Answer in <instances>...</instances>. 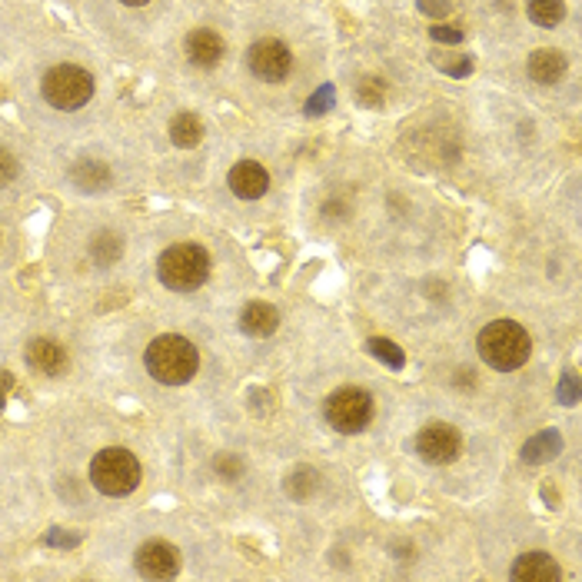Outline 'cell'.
Instances as JSON below:
<instances>
[{
  "instance_id": "83f0119b",
  "label": "cell",
  "mask_w": 582,
  "mask_h": 582,
  "mask_svg": "<svg viewBox=\"0 0 582 582\" xmlns=\"http://www.w3.org/2000/svg\"><path fill=\"white\" fill-rule=\"evenodd\" d=\"M47 543L50 546H77L80 543V536H67V529H50V536H47Z\"/></svg>"
},
{
  "instance_id": "4fadbf2b",
  "label": "cell",
  "mask_w": 582,
  "mask_h": 582,
  "mask_svg": "<svg viewBox=\"0 0 582 582\" xmlns=\"http://www.w3.org/2000/svg\"><path fill=\"white\" fill-rule=\"evenodd\" d=\"M223 37L213 34V30H193L187 37V60L193 67H217L223 60Z\"/></svg>"
},
{
  "instance_id": "5bb4252c",
  "label": "cell",
  "mask_w": 582,
  "mask_h": 582,
  "mask_svg": "<svg viewBox=\"0 0 582 582\" xmlns=\"http://www.w3.org/2000/svg\"><path fill=\"white\" fill-rule=\"evenodd\" d=\"M277 326H280V313H277V306H270V303H250L247 310L240 313V330L247 336H257V340L277 333Z\"/></svg>"
},
{
  "instance_id": "7a4b0ae2",
  "label": "cell",
  "mask_w": 582,
  "mask_h": 582,
  "mask_svg": "<svg viewBox=\"0 0 582 582\" xmlns=\"http://www.w3.org/2000/svg\"><path fill=\"white\" fill-rule=\"evenodd\" d=\"M529 353H533V340L516 320H496L479 333V356L499 373L519 370Z\"/></svg>"
},
{
  "instance_id": "3957f363",
  "label": "cell",
  "mask_w": 582,
  "mask_h": 582,
  "mask_svg": "<svg viewBox=\"0 0 582 582\" xmlns=\"http://www.w3.org/2000/svg\"><path fill=\"white\" fill-rule=\"evenodd\" d=\"M157 277L173 293H190L207 283L210 277V253L197 243H177L163 250L157 263Z\"/></svg>"
},
{
  "instance_id": "f1b7e54d",
  "label": "cell",
  "mask_w": 582,
  "mask_h": 582,
  "mask_svg": "<svg viewBox=\"0 0 582 582\" xmlns=\"http://www.w3.org/2000/svg\"><path fill=\"white\" fill-rule=\"evenodd\" d=\"M433 37H436V40H449V44H456V40L463 37V34H459L456 27H449V24H439V27H433Z\"/></svg>"
},
{
  "instance_id": "cb8c5ba5",
  "label": "cell",
  "mask_w": 582,
  "mask_h": 582,
  "mask_svg": "<svg viewBox=\"0 0 582 582\" xmlns=\"http://www.w3.org/2000/svg\"><path fill=\"white\" fill-rule=\"evenodd\" d=\"M556 396H559V403L573 406V403L579 400V376H576V373H566V376H563V383H559Z\"/></svg>"
},
{
  "instance_id": "6da1fadb",
  "label": "cell",
  "mask_w": 582,
  "mask_h": 582,
  "mask_svg": "<svg viewBox=\"0 0 582 582\" xmlns=\"http://www.w3.org/2000/svg\"><path fill=\"white\" fill-rule=\"evenodd\" d=\"M144 363H147V373L153 376L157 383L163 386H183L197 376V366H200V353L187 336H177V333H163L157 336L147 353H144Z\"/></svg>"
},
{
  "instance_id": "44dd1931",
  "label": "cell",
  "mask_w": 582,
  "mask_h": 582,
  "mask_svg": "<svg viewBox=\"0 0 582 582\" xmlns=\"http://www.w3.org/2000/svg\"><path fill=\"white\" fill-rule=\"evenodd\" d=\"M120 253H124V243H120L117 233H97V237L90 240V257H94L100 267H110V263H117Z\"/></svg>"
},
{
  "instance_id": "8992f818",
  "label": "cell",
  "mask_w": 582,
  "mask_h": 582,
  "mask_svg": "<svg viewBox=\"0 0 582 582\" xmlns=\"http://www.w3.org/2000/svg\"><path fill=\"white\" fill-rule=\"evenodd\" d=\"M323 413H326V423L336 433H346V436L363 433L373 420V396L363 386H343V390L330 393Z\"/></svg>"
},
{
  "instance_id": "484cf974",
  "label": "cell",
  "mask_w": 582,
  "mask_h": 582,
  "mask_svg": "<svg viewBox=\"0 0 582 582\" xmlns=\"http://www.w3.org/2000/svg\"><path fill=\"white\" fill-rule=\"evenodd\" d=\"M330 104H333V87L326 84V87L320 90V94H316V97L310 100V104H306V114L316 117V114H323V110H330Z\"/></svg>"
},
{
  "instance_id": "d4e9b609",
  "label": "cell",
  "mask_w": 582,
  "mask_h": 582,
  "mask_svg": "<svg viewBox=\"0 0 582 582\" xmlns=\"http://www.w3.org/2000/svg\"><path fill=\"white\" fill-rule=\"evenodd\" d=\"M17 177V160H14V153L0 147V187H7L10 180Z\"/></svg>"
},
{
  "instance_id": "4316f807",
  "label": "cell",
  "mask_w": 582,
  "mask_h": 582,
  "mask_svg": "<svg viewBox=\"0 0 582 582\" xmlns=\"http://www.w3.org/2000/svg\"><path fill=\"white\" fill-rule=\"evenodd\" d=\"M360 100L366 107H380L383 104V87L373 84V80H363L360 84Z\"/></svg>"
},
{
  "instance_id": "603a6c76",
  "label": "cell",
  "mask_w": 582,
  "mask_h": 582,
  "mask_svg": "<svg viewBox=\"0 0 582 582\" xmlns=\"http://www.w3.org/2000/svg\"><path fill=\"white\" fill-rule=\"evenodd\" d=\"M213 473H217L220 479H240L243 476V459H237L233 453H220L217 459H213Z\"/></svg>"
},
{
  "instance_id": "ba28073f",
  "label": "cell",
  "mask_w": 582,
  "mask_h": 582,
  "mask_svg": "<svg viewBox=\"0 0 582 582\" xmlns=\"http://www.w3.org/2000/svg\"><path fill=\"white\" fill-rule=\"evenodd\" d=\"M250 70L257 74L260 80H270V84H280L283 77L290 74V67H293V57H290V50L283 40H257V44L250 47Z\"/></svg>"
},
{
  "instance_id": "9a60e30c",
  "label": "cell",
  "mask_w": 582,
  "mask_h": 582,
  "mask_svg": "<svg viewBox=\"0 0 582 582\" xmlns=\"http://www.w3.org/2000/svg\"><path fill=\"white\" fill-rule=\"evenodd\" d=\"M526 70H529V77H533L536 84L549 87V84H556V80L566 74V57L559 54V50H553V47H543V50H536V54L529 57Z\"/></svg>"
},
{
  "instance_id": "ac0fdd59",
  "label": "cell",
  "mask_w": 582,
  "mask_h": 582,
  "mask_svg": "<svg viewBox=\"0 0 582 582\" xmlns=\"http://www.w3.org/2000/svg\"><path fill=\"white\" fill-rule=\"evenodd\" d=\"M170 140H173L177 147H183V150L197 147L200 140H203V124H200V117H197V114H177V117H173V124H170Z\"/></svg>"
},
{
  "instance_id": "4dcf8cb0",
  "label": "cell",
  "mask_w": 582,
  "mask_h": 582,
  "mask_svg": "<svg viewBox=\"0 0 582 582\" xmlns=\"http://www.w3.org/2000/svg\"><path fill=\"white\" fill-rule=\"evenodd\" d=\"M120 4H127V7H144V4H150V0H120Z\"/></svg>"
},
{
  "instance_id": "7402d4cb",
  "label": "cell",
  "mask_w": 582,
  "mask_h": 582,
  "mask_svg": "<svg viewBox=\"0 0 582 582\" xmlns=\"http://www.w3.org/2000/svg\"><path fill=\"white\" fill-rule=\"evenodd\" d=\"M366 353L376 356V360H383L390 370H403V363H406L403 350L393 340H386V336H373V340L366 343Z\"/></svg>"
},
{
  "instance_id": "8fae6325",
  "label": "cell",
  "mask_w": 582,
  "mask_h": 582,
  "mask_svg": "<svg viewBox=\"0 0 582 582\" xmlns=\"http://www.w3.org/2000/svg\"><path fill=\"white\" fill-rule=\"evenodd\" d=\"M27 366L30 370H37V373H44V376H60L67 370V353H64V346L54 343V340H30L27 343Z\"/></svg>"
},
{
  "instance_id": "30bf717a",
  "label": "cell",
  "mask_w": 582,
  "mask_h": 582,
  "mask_svg": "<svg viewBox=\"0 0 582 582\" xmlns=\"http://www.w3.org/2000/svg\"><path fill=\"white\" fill-rule=\"evenodd\" d=\"M227 183H230L233 197H240V200H260L263 193L270 190V173L257 160H240L237 167L230 170Z\"/></svg>"
},
{
  "instance_id": "d6986e66",
  "label": "cell",
  "mask_w": 582,
  "mask_h": 582,
  "mask_svg": "<svg viewBox=\"0 0 582 582\" xmlns=\"http://www.w3.org/2000/svg\"><path fill=\"white\" fill-rule=\"evenodd\" d=\"M283 489H287V496H293V499H310L316 489H320V473L310 466L293 469V473L287 476V483H283Z\"/></svg>"
},
{
  "instance_id": "7c38bea8",
  "label": "cell",
  "mask_w": 582,
  "mask_h": 582,
  "mask_svg": "<svg viewBox=\"0 0 582 582\" xmlns=\"http://www.w3.org/2000/svg\"><path fill=\"white\" fill-rule=\"evenodd\" d=\"M513 579L516 582H559L563 579V569L553 556L546 553H526L516 559L513 566Z\"/></svg>"
},
{
  "instance_id": "f546056e",
  "label": "cell",
  "mask_w": 582,
  "mask_h": 582,
  "mask_svg": "<svg viewBox=\"0 0 582 582\" xmlns=\"http://www.w3.org/2000/svg\"><path fill=\"white\" fill-rule=\"evenodd\" d=\"M10 386H14V376H10V373H0V406H4L7 393H10Z\"/></svg>"
},
{
  "instance_id": "ffe728a7",
  "label": "cell",
  "mask_w": 582,
  "mask_h": 582,
  "mask_svg": "<svg viewBox=\"0 0 582 582\" xmlns=\"http://www.w3.org/2000/svg\"><path fill=\"white\" fill-rule=\"evenodd\" d=\"M526 14L539 27H556L559 20L566 17V4H563V0H529Z\"/></svg>"
},
{
  "instance_id": "2e32d148",
  "label": "cell",
  "mask_w": 582,
  "mask_h": 582,
  "mask_svg": "<svg viewBox=\"0 0 582 582\" xmlns=\"http://www.w3.org/2000/svg\"><path fill=\"white\" fill-rule=\"evenodd\" d=\"M70 180H74L77 190L100 193V190H107L110 183H114V173H110L107 163H100V160H80L77 167L70 170Z\"/></svg>"
},
{
  "instance_id": "e0dca14e",
  "label": "cell",
  "mask_w": 582,
  "mask_h": 582,
  "mask_svg": "<svg viewBox=\"0 0 582 582\" xmlns=\"http://www.w3.org/2000/svg\"><path fill=\"white\" fill-rule=\"evenodd\" d=\"M559 449H563V436H559L556 430H543L523 446V459L526 463H549Z\"/></svg>"
},
{
  "instance_id": "9c48e42d",
  "label": "cell",
  "mask_w": 582,
  "mask_h": 582,
  "mask_svg": "<svg viewBox=\"0 0 582 582\" xmlns=\"http://www.w3.org/2000/svg\"><path fill=\"white\" fill-rule=\"evenodd\" d=\"M137 569L147 579H170L180 569V553L163 539H150L137 549Z\"/></svg>"
},
{
  "instance_id": "52a82bcc",
  "label": "cell",
  "mask_w": 582,
  "mask_h": 582,
  "mask_svg": "<svg viewBox=\"0 0 582 582\" xmlns=\"http://www.w3.org/2000/svg\"><path fill=\"white\" fill-rule=\"evenodd\" d=\"M459 449H463V436H459L456 426H449V423H430V426H423L420 436H416V453H420L426 463L446 466L459 456Z\"/></svg>"
},
{
  "instance_id": "277c9868",
  "label": "cell",
  "mask_w": 582,
  "mask_h": 582,
  "mask_svg": "<svg viewBox=\"0 0 582 582\" xmlns=\"http://www.w3.org/2000/svg\"><path fill=\"white\" fill-rule=\"evenodd\" d=\"M90 483L104 496H130L140 486V463L124 446L100 449L90 463Z\"/></svg>"
},
{
  "instance_id": "5b68a950",
  "label": "cell",
  "mask_w": 582,
  "mask_h": 582,
  "mask_svg": "<svg viewBox=\"0 0 582 582\" xmlns=\"http://www.w3.org/2000/svg\"><path fill=\"white\" fill-rule=\"evenodd\" d=\"M44 100L50 107L57 110H80L94 97V77L87 74L84 67H74V64H60L54 70L44 74Z\"/></svg>"
}]
</instances>
